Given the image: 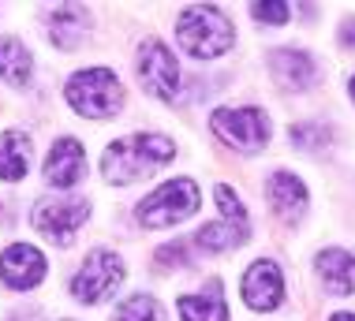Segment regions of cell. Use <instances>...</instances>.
<instances>
[{"label": "cell", "mask_w": 355, "mask_h": 321, "mask_svg": "<svg viewBox=\"0 0 355 321\" xmlns=\"http://www.w3.org/2000/svg\"><path fill=\"white\" fill-rule=\"evenodd\" d=\"M292 142L303 146V150H314L318 142H329V131H325V128H311V123H295V128H292Z\"/></svg>", "instance_id": "obj_22"}, {"label": "cell", "mask_w": 355, "mask_h": 321, "mask_svg": "<svg viewBox=\"0 0 355 321\" xmlns=\"http://www.w3.org/2000/svg\"><path fill=\"white\" fill-rule=\"evenodd\" d=\"M176 157V146L165 135H128V139H116L105 150L101 157V172L109 183H135L146 172L161 168Z\"/></svg>", "instance_id": "obj_1"}, {"label": "cell", "mask_w": 355, "mask_h": 321, "mask_svg": "<svg viewBox=\"0 0 355 321\" xmlns=\"http://www.w3.org/2000/svg\"><path fill=\"white\" fill-rule=\"evenodd\" d=\"M176 42L180 49H187L198 60H214V56H225L236 42V31L217 8L209 4H191L180 12L176 19Z\"/></svg>", "instance_id": "obj_2"}, {"label": "cell", "mask_w": 355, "mask_h": 321, "mask_svg": "<svg viewBox=\"0 0 355 321\" xmlns=\"http://www.w3.org/2000/svg\"><path fill=\"white\" fill-rule=\"evenodd\" d=\"M340 45H344V49H355V19L340 23Z\"/></svg>", "instance_id": "obj_24"}, {"label": "cell", "mask_w": 355, "mask_h": 321, "mask_svg": "<svg viewBox=\"0 0 355 321\" xmlns=\"http://www.w3.org/2000/svg\"><path fill=\"white\" fill-rule=\"evenodd\" d=\"M266 191H270V206L281 220H300V213L306 209V187L300 183V176H292V172H273L270 183H266Z\"/></svg>", "instance_id": "obj_13"}, {"label": "cell", "mask_w": 355, "mask_h": 321, "mask_svg": "<svg viewBox=\"0 0 355 321\" xmlns=\"http://www.w3.org/2000/svg\"><path fill=\"white\" fill-rule=\"evenodd\" d=\"M34 161V142L26 139L23 131H4L0 135V180L19 183L31 172Z\"/></svg>", "instance_id": "obj_15"}, {"label": "cell", "mask_w": 355, "mask_h": 321, "mask_svg": "<svg viewBox=\"0 0 355 321\" xmlns=\"http://www.w3.org/2000/svg\"><path fill=\"white\" fill-rule=\"evenodd\" d=\"M139 75H142V83H146V90L153 97H161V101H180V60H176V53L165 45V42H157V37H150L146 45H142V53H139Z\"/></svg>", "instance_id": "obj_8"}, {"label": "cell", "mask_w": 355, "mask_h": 321, "mask_svg": "<svg viewBox=\"0 0 355 321\" xmlns=\"http://www.w3.org/2000/svg\"><path fill=\"white\" fill-rule=\"evenodd\" d=\"M86 172V150L79 139H56L45 161V183L49 187H75Z\"/></svg>", "instance_id": "obj_11"}, {"label": "cell", "mask_w": 355, "mask_h": 321, "mask_svg": "<svg viewBox=\"0 0 355 321\" xmlns=\"http://www.w3.org/2000/svg\"><path fill=\"white\" fill-rule=\"evenodd\" d=\"M243 299L251 310H277L284 299V277L281 269H277V261H266L258 258L251 269L243 273Z\"/></svg>", "instance_id": "obj_10"}, {"label": "cell", "mask_w": 355, "mask_h": 321, "mask_svg": "<svg viewBox=\"0 0 355 321\" xmlns=\"http://www.w3.org/2000/svg\"><path fill=\"white\" fill-rule=\"evenodd\" d=\"M314 269H318L322 284L329 288V295H355V254H348L340 247H329L318 254Z\"/></svg>", "instance_id": "obj_12"}, {"label": "cell", "mask_w": 355, "mask_h": 321, "mask_svg": "<svg viewBox=\"0 0 355 321\" xmlns=\"http://www.w3.org/2000/svg\"><path fill=\"white\" fill-rule=\"evenodd\" d=\"M86 217H90V198H42L31 209V225L60 247H68L75 239Z\"/></svg>", "instance_id": "obj_6"}, {"label": "cell", "mask_w": 355, "mask_h": 321, "mask_svg": "<svg viewBox=\"0 0 355 321\" xmlns=\"http://www.w3.org/2000/svg\"><path fill=\"white\" fill-rule=\"evenodd\" d=\"M64 97L86 120H109L123 101V86L109 67H86V71H75L68 79Z\"/></svg>", "instance_id": "obj_3"}, {"label": "cell", "mask_w": 355, "mask_h": 321, "mask_svg": "<svg viewBox=\"0 0 355 321\" xmlns=\"http://www.w3.org/2000/svg\"><path fill=\"white\" fill-rule=\"evenodd\" d=\"M352 101H355V79H352Z\"/></svg>", "instance_id": "obj_26"}, {"label": "cell", "mask_w": 355, "mask_h": 321, "mask_svg": "<svg viewBox=\"0 0 355 321\" xmlns=\"http://www.w3.org/2000/svg\"><path fill=\"white\" fill-rule=\"evenodd\" d=\"M42 277H45V254L31 243H12L0 254V280L12 291H31L42 284Z\"/></svg>", "instance_id": "obj_9"}, {"label": "cell", "mask_w": 355, "mask_h": 321, "mask_svg": "<svg viewBox=\"0 0 355 321\" xmlns=\"http://www.w3.org/2000/svg\"><path fill=\"white\" fill-rule=\"evenodd\" d=\"M112 321H165V314H161L157 299H150V295H142V291H139V295L123 299V303L116 306Z\"/></svg>", "instance_id": "obj_20"}, {"label": "cell", "mask_w": 355, "mask_h": 321, "mask_svg": "<svg viewBox=\"0 0 355 321\" xmlns=\"http://www.w3.org/2000/svg\"><path fill=\"white\" fill-rule=\"evenodd\" d=\"M176 310L184 321H228V306H225V295H220V284H209L206 291H195V295H180Z\"/></svg>", "instance_id": "obj_16"}, {"label": "cell", "mask_w": 355, "mask_h": 321, "mask_svg": "<svg viewBox=\"0 0 355 321\" xmlns=\"http://www.w3.org/2000/svg\"><path fill=\"white\" fill-rule=\"evenodd\" d=\"M247 225H232V220H214V225H202L198 228L195 243L209 254H220V250H236L239 243H247Z\"/></svg>", "instance_id": "obj_19"}, {"label": "cell", "mask_w": 355, "mask_h": 321, "mask_svg": "<svg viewBox=\"0 0 355 321\" xmlns=\"http://www.w3.org/2000/svg\"><path fill=\"white\" fill-rule=\"evenodd\" d=\"M86 31H90V15H86L83 4H60L53 12L49 37H53V45L60 49V53H71V49L86 37Z\"/></svg>", "instance_id": "obj_14"}, {"label": "cell", "mask_w": 355, "mask_h": 321, "mask_svg": "<svg viewBox=\"0 0 355 321\" xmlns=\"http://www.w3.org/2000/svg\"><path fill=\"white\" fill-rule=\"evenodd\" d=\"M209 128H214V135L220 142L236 146L243 153H254L270 142L273 123L262 109H217L209 116Z\"/></svg>", "instance_id": "obj_5"}, {"label": "cell", "mask_w": 355, "mask_h": 321, "mask_svg": "<svg viewBox=\"0 0 355 321\" xmlns=\"http://www.w3.org/2000/svg\"><path fill=\"white\" fill-rule=\"evenodd\" d=\"M251 15L262 19V23H270V26H281V23H288V15H292V4H251Z\"/></svg>", "instance_id": "obj_23"}, {"label": "cell", "mask_w": 355, "mask_h": 321, "mask_svg": "<svg viewBox=\"0 0 355 321\" xmlns=\"http://www.w3.org/2000/svg\"><path fill=\"white\" fill-rule=\"evenodd\" d=\"M273 71L277 79H281L284 86H311L314 79H318V67H314V60L303 53V49H277L273 53Z\"/></svg>", "instance_id": "obj_17"}, {"label": "cell", "mask_w": 355, "mask_h": 321, "mask_svg": "<svg viewBox=\"0 0 355 321\" xmlns=\"http://www.w3.org/2000/svg\"><path fill=\"white\" fill-rule=\"evenodd\" d=\"M123 280V261L112 250H90L86 261L79 266V273L71 280V291L79 303H105V299L116 291V284Z\"/></svg>", "instance_id": "obj_7"}, {"label": "cell", "mask_w": 355, "mask_h": 321, "mask_svg": "<svg viewBox=\"0 0 355 321\" xmlns=\"http://www.w3.org/2000/svg\"><path fill=\"white\" fill-rule=\"evenodd\" d=\"M195 209H198V187H195V180L176 176V180L161 183L157 191H150L146 198L139 202L135 217H139L142 228H168V225L187 220Z\"/></svg>", "instance_id": "obj_4"}, {"label": "cell", "mask_w": 355, "mask_h": 321, "mask_svg": "<svg viewBox=\"0 0 355 321\" xmlns=\"http://www.w3.org/2000/svg\"><path fill=\"white\" fill-rule=\"evenodd\" d=\"M217 206H220V217L232 220V225H247V209L243 202L236 198L232 187H217Z\"/></svg>", "instance_id": "obj_21"}, {"label": "cell", "mask_w": 355, "mask_h": 321, "mask_svg": "<svg viewBox=\"0 0 355 321\" xmlns=\"http://www.w3.org/2000/svg\"><path fill=\"white\" fill-rule=\"evenodd\" d=\"M31 71H34V56L26 53V45L15 42V37H0V79L12 86H26Z\"/></svg>", "instance_id": "obj_18"}, {"label": "cell", "mask_w": 355, "mask_h": 321, "mask_svg": "<svg viewBox=\"0 0 355 321\" xmlns=\"http://www.w3.org/2000/svg\"><path fill=\"white\" fill-rule=\"evenodd\" d=\"M329 321H355V314H333Z\"/></svg>", "instance_id": "obj_25"}]
</instances>
